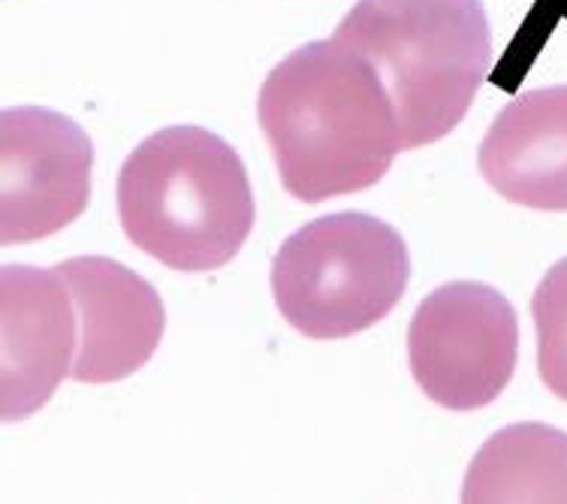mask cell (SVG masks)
<instances>
[{
    "label": "cell",
    "mask_w": 567,
    "mask_h": 504,
    "mask_svg": "<svg viewBox=\"0 0 567 504\" xmlns=\"http://www.w3.org/2000/svg\"><path fill=\"white\" fill-rule=\"evenodd\" d=\"M257 119L284 191L302 203L369 191L404 152L378 70L339 37L284 58L262 82Z\"/></svg>",
    "instance_id": "1"
},
{
    "label": "cell",
    "mask_w": 567,
    "mask_h": 504,
    "mask_svg": "<svg viewBox=\"0 0 567 504\" xmlns=\"http://www.w3.org/2000/svg\"><path fill=\"white\" fill-rule=\"evenodd\" d=\"M257 218L248 169L218 133L178 124L148 136L118 176L127 239L175 272H215L239 257Z\"/></svg>",
    "instance_id": "2"
},
{
    "label": "cell",
    "mask_w": 567,
    "mask_h": 504,
    "mask_svg": "<svg viewBox=\"0 0 567 504\" xmlns=\"http://www.w3.org/2000/svg\"><path fill=\"white\" fill-rule=\"evenodd\" d=\"M332 37L378 70L404 152L456 131L492 66L481 0H360Z\"/></svg>",
    "instance_id": "3"
},
{
    "label": "cell",
    "mask_w": 567,
    "mask_h": 504,
    "mask_svg": "<svg viewBox=\"0 0 567 504\" xmlns=\"http://www.w3.org/2000/svg\"><path fill=\"white\" fill-rule=\"evenodd\" d=\"M408 278L402 233L365 212H339L284 239L272 260V297L296 332L332 341L381 323Z\"/></svg>",
    "instance_id": "4"
},
{
    "label": "cell",
    "mask_w": 567,
    "mask_h": 504,
    "mask_svg": "<svg viewBox=\"0 0 567 504\" xmlns=\"http://www.w3.org/2000/svg\"><path fill=\"white\" fill-rule=\"evenodd\" d=\"M519 357V320L504 294L450 281L420 302L408 329L411 374L435 405L481 411L507 390Z\"/></svg>",
    "instance_id": "5"
},
{
    "label": "cell",
    "mask_w": 567,
    "mask_h": 504,
    "mask_svg": "<svg viewBox=\"0 0 567 504\" xmlns=\"http://www.w3.org/2000/svg\"><path fill=\"white\" fill-rule=\"evenodd\" d=\"M94 145L76 121L40 106L0 115V241L55 236L87 208Z\"/></svg>",
    "instance_id": "6"
},
{
    "label": "cell",
    "mask_w": 567,
    "mask_h": 504,
    "mask_svg": "<svg viewBox=\"0 0 567 504\" xmlns=\"http://www.w3.org/2000/svg\"><path fill=\"white\" fill-rule=\"evenodd\" d=\"M79 318L58 269H0V416L24 420L73 374Z\"/></svg>",
    "instance_id": "7"
},
{
    "label": "cell",
    "mask_w": 567,
    "mask_h": 504,
    "mask_svg": "<svg viewBox=\"0 0 567 504\" xmlns=\"http://www.w3.org/2000/svg\"><path fill=\"white\" fill-rule=\"evenodd\" d=\"M55 269L73 294L79 318L70 378L79 384H115L140 372L164 339L161 294L110 257H70Z\"/></svg>",
    "instance_id": "8"
},
{
    "label": "cell",
    "mask_w": 567,
    "mask_h": 504,
    "mask_svg": "<svg viewBox=\"0 0 567 504\" xmlns=\"http://www.w3.org/2000/svg\"><path fill=\"white\" fill-rule=\"evenodd\" d=\"M477 166L507 203L567 212V85L528 91L504 106L483 136Z\"/></svg>",
    "instance_id": "9"
},
{
    "label": "cell",
    "mask_w": 567,
    "mask_h": 504,
    "mask_svg": "<svg viewBox=\"0 0 567 504\" xmlns=\"http://www.w3.org/2000/svg\"><path fill=\"white\" fill-rule=\"evenodd\" d=\"M462 502H567V435L546 423L495 432L471 460Z\"/></svg>",
    "instance_id": "10"
},
{
    "label": "cell",
    "mask_w": 567,
    "mask_h": 504,
    "mask_svg": "<svg viewBox=\"0 0 567 504\" xmlns=\"http://www.w3.org/2000/svg\"><path fill=\"white\" fill-rule=\"evenodd\" d=\"M537 329V372L553 395L567 402V257L558 260L532 299Z\"/></svg>",
    "instance_id": "11"
}]
</instances>
